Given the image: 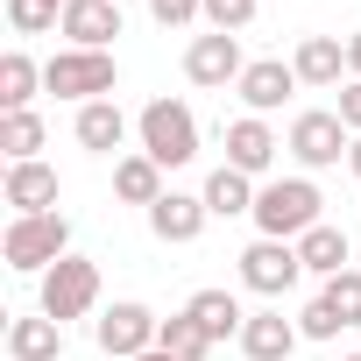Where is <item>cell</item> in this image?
Returning <instances> with one entry per match:
<instances>
[{"mask_svg":"<svg viewBox=\"0 0 361 361\" xmlns=\"http://www.w3.org/2000/svg\"><path fill=\"white\" fill-rule=\"evenodd\" d=\"M0 149H8V163H36L43 149V114H0Z\"/></svg>","mask_w":361,"mask_h":361,"instance_id":"d4e9b609","label":"cell"},{"mask_svg":"<svg viewBox=\"0 0 361 361\" xmlns=\"http://www.w3.org/2000/svg\"><path fill=\"white\" fill-rule=\"evenodd\" d=\"M298 262H305L312 276H326V283H333V276L347 269V227H333V220H319V227H312V234L298 241Z\"/></svg>","mask_w":361,"mask_h":361,"instance_id":"44dd1931","label":"cell"},{"mask_svg":"<svg viewBox=\"0 0 361 361\" xmlns=\"http://www.w3.org/2000/svg\"><path fill=\"white\" fill-rule=\"evenodd\" d=\"M64 8L71 0H8V22L15 36H43V29H64Z\"/></svg>","mask_w":361,"mask_h":361,"instance_id":"484cf974","label":"cell"},{"mask_svg":"<svg viewBox=\"0 0 361 361\" xmlns=\"http://www.w3.org/2000/svg\"><path fill=\"white\" fill-rule=\"evenodd\" d=\"M347 71H354V78H361V29H354V36H347Z\"/></svg>","mask_w":361,"mask_h":361,"instance_id":"1f68e13d","label":"cell"},{"mask_svg":"<svg viewBox=\"0 0 361 361\" xmlns=\"http://www.w3.org/2000/svg\"><path fill=\"white\" fill-rule=\"evenodd\" d=\"M114 192H121L128 206H142V213H149V206L163 199V163H156V156H142V149H135V156H121V163H114Z\"/></svg>","mask_w":361,"mask_h":361,"instance_id":"d6986e66","label":"cell"},{"mask_svg":"<svg viewBox=\"0 0 361 361\" xmlns=\"http://www.w3.org/2000/svg\"><path fill=\"white\" fill-rule=\"evenodd\" d=\"M255 8H262V0H206V22H213L220 36H241V29L255 22Z\"/></svg>","mask_w":361,"mask_h":361,"instance_id":"83f0119b","label":"cell"},{"mask_svg":"<svg viewBox=\"0 0 361 361\" xmlns=\"http://www.w3.org/2000/svg\"><path fill=\"white\" fill-rule=\"evenodd\" d=\"M347 170H354V177H361V135H354V142H347Z\"/></svg>","mask_w":361,"mask_h":361,"instance_id":"d6a6232c","label":"cell"},{"mask_svg":"<svg viewBox=\"0 0 361 361\" xmlns=\"http://www.w3.org/2000/svg\"><path fill=\"white\" fill-rule=\"evenodd\" d=\"M8 206L15 220L22 213H57V170L36 156V163H8Z\"/></svg>","mask_w":361,"mask_h":361,"instance_id":"9a60e30c","label":"cell"},{"mask_svg":"<svg viewBox=\"0 0 361 361\" xmlns=\"http://www.w3.org/2000/svg\"><path fill=\"white\" fill-rule=\"evenodd\" d=\"M241 99H248V114H276L290 92H298V71L283 64V57H255L248 71H241V85H234Z\"/></svg>","mask_w":361,"mask_h":361,"instance_id":"7c38bea8","label":"cell"},{"mask_svg":"<svg viewBox=\"0 0 361 361\" xmlns=\"http://www.w3.org/2000/svg\"><path fill=\"white\" fill-rule=\"evenodd\" d=\"M64 36H71V50H106L121 36V0H71Z\"/></svg>","mask_w":361,"mask_h":361,"instance_id":"5bb4252c","label":"cell"},{"mask_svg":"<svg viewBox=\"0 0 361 361\" xmlns=\"http://www.w3.org/2000/svg\"><path fill=\"white\" fill-rule=\"evenodd\" d=\"M114 78H121L114 50H57V57L43 64V85H50L57 99H78V106L106 99V92H114Z\"/></svg>","mask_w":361,"mask_h":361,"instance_id":"277c9868","label":"cell"},{"mask_svg":"<svg viewBox=\"0 0 361 361\" xmlns=\"http://www.w3.org/2000/svg\"><path fill=\"white\" fill-rule=\"evenodd\" d=\"M206 199H192V192H163L156 206H149V234L156 241H170V248H185V241H199L206 234Z\"/></svg>","mask_w":361,"mask_h":361,"instance_id":"30bf717a","label":"cell"},{"mask_svg":"<svg viewBox=\"0 0 361 361\" xmlns=\"http://www.w3.org/2000/svg\"><path fill=\"white\" fill-rule=\"evenodd\" d=\"M276 149H283V142H276V128H269L262 114H241V121L227 128V163H234L241 177H262V170L276 163Z\"/></svg>","mask_w":361,"mask_h":361,"instance_id":"8fae6325","label":"cell"},{"mask_svg":"<svg viewBox=\"0 0 361 361\" xmlns=\"http://www.w3.org/2000/svg\"><path fill=\"white\" fill-rule=\"evenodd\" d=\"M156 347H163L170 361H206V354H213V333H206L192 312H170L163 333H156Z\"/></svg>","mask_w":361,"mask_h":361,"instance_id":"cb8c5ba5","label":"cell"},{"mask_svg":"<svg viewBox=\"0 0 361 361\" xmlns=\"http://www.w3.org/2000/svg\"><path fill=\"white\" fill-rule=\"evenodd\" d=\"M199 199H206V213H213V220H234V213H255V177H241L234 163H220V170L206 177V192H199Z\"/></svg>","mask_w":361,"mask_h":361,"instance_id":"ffe728a7","label":"cell"},{"mask_svg":"<svg viewBox=\"0 0 361 361\" xmlns=\"http://www.w3.org/2000/svg\"><path fill=\"white\" fill-rule=\"evenodd\" d=\"M347 361H361V354H347Z\"/></svg>","mask_w":361,"mask_h":361,"instance_id":"e575fe53","label":"cell"},{"mask_svg":"<svg viewBox=\"0 0 361 361\" xmlns=\"http://www.w3.org/2000/svg\"><path fill=\"white\" fill-rule=\"evenodd\" d=\"M340 121H347V135H361V78H347V92H340Z\"/></svg>","mask_w":361,"mask_h":361,"instance_id":"4dcf8cb0","label":"cell"},{"mask_svg":"<svg viewBox=\"0 0 361 361\" xmlns=\"http://www.w3.org/2000/svg\"><path fill=\"white\" fill-rule=\"evenodd\" d=\"M92 305H99V262L64 255L57 269H43V298H36V312H50L57 326H71V319H85Z\"/></svg>","mask_w":361,"mask_h":361,"instance_id":"5b68a950","label":"cell"},{"mask_svg":"<svg viewBox=\"0 0 361 361\" xmlns=\"http://www.w3.org/2000/svg\"><path fill=\"white\" fill-rule=\"evenodd\" d=\"M290 71H298V85H340V71H347V43H340V36H305L298 57H290Z\"/></svg>","mask_w":361,"mask_h":361,"instance_id":"e0dca14e","label":"cell"},{"mask_svg":"<svg viewBox=\"0 0 361 361\" xmlns=\"http://www.w3.org/2000/svg\"><path fill=\"white\" fill-rule=\"evenodd\" d=\"M305 276V262H298V241H248L241 248V283L255 290V298H283L290 283Z\"/></svg>","mask_w":361,"mask_h":361,"instance_id":"8992f818","label":"cell"},{"mask_svg":"<svg viewBox=\"0 0 361 361\" xmlns=\"http://www.w3.org/2000/svg\"><path fill=\"white\" fill-rule=\"evenodd\" d=\"M319 298L340 312V326H361V269H340V276H333Z\"/></svg>","mask_w":361,"mask_h":361,"instance_id":"4316f807","label":"cell"},{"mask_svg":"<svg viewBox=\"0 0 361 361\" xmlns=\"http://www.w3.org/2000/svg\"><path fill=\"white\" fill-rule=\"evenodd\" d=\"M99 354H114V361H135V354H149L156 347V333H163V319L149 312V305H114V312H99Z\"/></svg>","mask_w":361,"mask_h":361,"instance_id":"ba28073f","label":"cell"},{"mask_svg":"<svg viewBox=\"0 0 361 361\" xmlns=\"http://www.w3.org/2000/svg\"><path fill=\"white\" fill-rule=\"evenodd\" d=\"M135 135H142V156H156L163 170H185L199 156V121L185 99H149L135 114Z\"/></svg>","mask_w":361,"mask_h":361,"instance_id":"3957f363","label":"cell"},{"mask_svg":"<svg viewBox=\"0 0 361 361\" xmlns=\"http://www.w3.org/2000/svg\"><path fill=\"white\" fill-rule=\"evenodd\" d=\"M185 312L213 333V347H220L227 333L241 340V326H248V312H241V298H234V290H192V305H185Z\"/></svg>","mask_w":361,"mask_h":361,"instance_id":"7402d4cb","label":"cell"},{"mask_svg":"<svg viewBox=\"0 0 361 361\" xmlns=\"http://www.w3.org/2000/svg\"><path fill=\"white\" fill-rule=\"evenodd\" d=\"M326 199H319V185L312 177H276V185H262L255 192V227H262V241H305L326 213H319Z\"/></svg>","mask_w":361,"mask_h":361,"instance_id":"6da1fadb","label":"cell"},{"mask_svg":"<svg viewBox=\"0 0 361 361\" xmlns=\"http://www.w3.org/2000/svg\"><path fill=\"white\" fill-rule=\"evenodd\" d=\"M78 149H92V156H114L121 142H128V114L114 106V99H92V106H78Z\"/></svg>","mask_w":361,"mask_h":361,"instance_id":"ac0fdd59","label":"cell"},{"mask_svg":"<svg viewBox=\"0 0 361 361\" xmlns=\"http://www.w3.org/2000/svg\"><path fill=\"white\" fill-rule=\"evenodd\" d=\"M8 361H64V326L50 312H29L8 326Z\"/></svg>","mask_w":361,"mask_h":361,"instance_id":"2e32d148","label":"cell"},{"mask_svg":"<svg viewBox=\"0 0 361 361\" xmlns=\"http://www.w3.org/2000/svg\"><path fill=\"white\" fill-rule=\"evenodd\" d=\"M298 319H283V312H248V326H241V354L248 361H290L298 354Z\"/></svg>","mask_w":361,"mask_h":361,"instance_id":"4fadbf2b","label":"cell"},{"mask_svg":"<svg viewBox=\"0 0 361 361\" xmlns=\"http://www.w3.org/2000/svg\"><path fill=\"white\" fill-rule=\"evenodd\" d=\"M135 361H170V354H163V347H149V354H135Z\"/></svg>","mask_w":361,"mask_h":361,"instance_id":"836d02e7","label":"cell"},{"mask_svg":"<svg viewBox=\"0 0 361 361\" xmlns=\"http://www.w3.org/2000/svg\"><path fill=\"white\" fill-rule=\"evenodd\" d=\"M347 142H354V135H347V121H340V114H326V106H312V114H298V121H290V142H283V149H290L305 170H326V163H340V156H347Z\"/></svg>","mask_w":361,"mask_h":361,"instance_id":"52a82bcc","label":"cell"},{"mask_svg":"<svg viewBox=\"0 0 361 361\" xmlns=\"http://www.w3.org/2000/svg\"><path fill=\"white\" fill-rule=\"evenodd\" d=\"M241 36H192V50H185V78L192 85H206V92H227V85H241Z\"/></svg>","mask_w":361,"mask_h":361,"instance_id":"9c48e42d","label":"cell"},{"mask_svg":"<svg viewBox=\"0 0 361 361\" xmlns=\"http://www.w3.org/2000/svg\"><path fill=\"white\" fill-rule=\"evenodd\" d=\"M0 255H8V269H22V276H43V269H57L71 255V220L64 213H22V220H8V234H0Z\"/></svg>","mask_w":361,"mask_h":361,"instance_id":"7a4b0ae2","label":"cell"},{"mask_svg":"<svg viewBox=\"0 0 361 361\" xmlns=\"http://www.w3.org/2000/svg\"><path fill=\"white\" fill-rule=\"evenodd\" d=\"M36 85H43V64H36L29 50H8V57H0V106H8V114H22V106L36 99Z\"/></svg>","mask_w":361,"mask_h":361,"instance_id":"603a6c76","label":"cell"},{"mask_svg":"<svg viewBox=\"0 0 361 361\" xmlns=\"http://www.w3.org/2000/svg\"><path fill=\"white\" fill-rule=\"evenodd\" d=\"M149 15H156L163 29H185V22H199V15H206V0H149Z\"/></svg>","mask_w":361,"mask_h":361,"instance_id":"f546056e","label":"cell"},{"mask_svg":"<svg viewBox=\"0 0 361 361\" xmlns=\"http://www.w3.org/2000/svg\"><path fill=\"white\" fill-rule=\"evenodd\" d=\"M298 333H305V340H340L347 326H340V312H333L326 298H312V305L298 312Z\"/></svg>","mask_w":361,"mask_h":361,"instance_id":"f1b7e54d","label":"cell"}]
</instances>
